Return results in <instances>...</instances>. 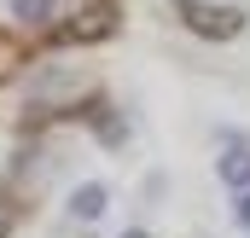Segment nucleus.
Masks as SVG:
<instances>
[{"mask_svg": "<svg viewBox=\"0 0 250 238\" xmlns=\"http://www.w3.org/2000/svg\"><path fill=\"white\" fill-rule=\"evenodd\" d=\"M6 227H12V209H6V203H0V238H6Z\"/></svg>", "mask_w": 250, "mask_h": 238, "instance_id": "423d86ee", "label": "nucleus"}, {"mask_svg": "<svg viewBox=\"0 0 250 238\" xmlns=\"http://www.w3.org/2000/svg\"><path fill=\"white\" fill-rule=\"evenodd\" d=\"M12 18L23 29H47L53 23V0H12Z\"/></svg>", "mask_w": 250, "mask_h": 238, "instance_id": "39448f33", "label": "nucleus"}, {"mask_svg": "<svg viewBox=\"0 0 250 238\" xmlns=\"http://www.w3.org/2000/svg\"><path fill=\"white\" fill-rule=\"evenodd\" d=\"M215 175H221V186H233V192L245 198L250 192V145H227L221 163H215Z\"/></svg>", "mask_w": 250, "mask_h": 238, "instance_id": "20e7f679", "label": "nucleus"}, {"mask_svg": "<svg viewBox=\"0 0 250 238\" xmlns=\"http://www.w3.org/2000/svg\"><path fill=\"white\" fill-rule=\"evenodd\" d=\"M239 221H250V192H245V198H239Z\"/></svg>", "mask_w": 250, "mask_h": 238, "instance_id": "0eeeda50", "label": "nucleus"}, {"mask_svg": "<svg viewBox=\"0 0 250 238\" xmlns=\"http://www.w3.org/2000/svg\"><path fill=\"white\" fill-rule=\"evenodd\" d=\"M105 203H111V192H105L99 180H82V186L70 192V221H99Z\"/></svg>", "mask_w": 250, "mask_h": 238, "instance_id": "7ed1b4c3", "label": "nucleus"}, {"mask_svg": "<svg viewBox=\"0 0 250 238\" xmlns=\"http://www.w3.org/2000/svg\"><path fill=\"white\" fill-rule=\"evenodd\" d=\"M111 29H117V6H105V0H93L87 12H76V18L64 23V41H76V47H82V41H105Z\"/></svg>", "mask_w": 250, "mask_h": 238, "instance_id": "f257e3e1", "label": "nucleus"}, {"mask_svg": "<svg viewBox=\"0 0 250 238\" xmlns=\"http://www.w3.org/2000/svg\"><path fill=\"white\" fill-rule=\"evenodd\" d=\"M117 238H151V233H146V227H128V233H117Z\"/></svg>", "mask_w": 250, "mask_h": 238, "instance_id": "6e6552de", "label": "nucleus"}, {"mask_svg": "<svg viewBox=\"0 0 250 238\" xmlns=\"http://www.w3.org/2000/svg\"><path fill=\"white\" fill-rule=\"evenodd\" d=\"M175 6H181V18H187L198 35H233V29H239V18H233V12H204L198 0H175Z\"/></svg>", "mask_w": 250, "mask_h": 238, "instance_id": "f03ea898", "label": "nucleus"}]
</instances>
